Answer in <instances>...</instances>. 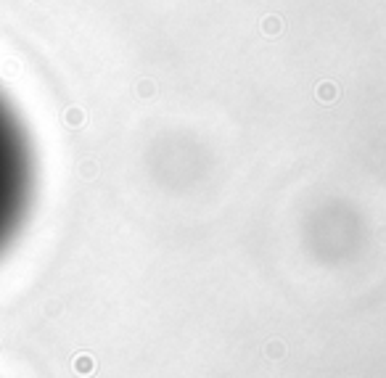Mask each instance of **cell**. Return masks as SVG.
Listing matches in <instances>:
<instances>
[{
	"label": "cell",
	"instance_id": "1",
	"mask_svg": "<svg viewBox=\"0 0 386 378\" xmlns=\"http://www.w3.org/2000/svg\"><path fill=\"white\" fill-rule=\"evenodd\" d=\"M35 191L32 146L16 112L0 96V251L24 223Z\"/></svg>",
	"mask_w": 386,
	"mask_h": 378
}]
</instances>
